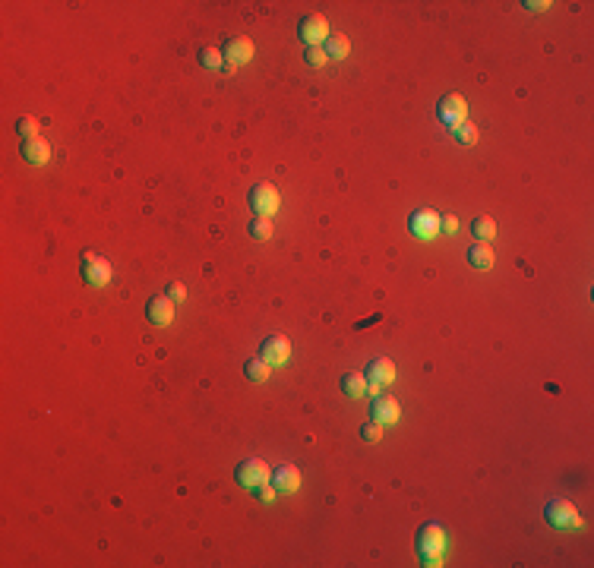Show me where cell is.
Wrapping results in <instances>:
<instances>
[{"mask_svg": "<svg viewBox=\"0 0 594 568\" xmlns=\"http://www.w3.org/2000/svg\"><path fill=\"white\" fill-rule=\"evenodd\" d=\"M446 546H449V537H446V530L439 528L436 521L424 524V528L417 530V556H421L424 565H430V568L443 565Z\"/></svg>", "mask_w": 594, "mask_h": 568, "instance_id": "cell-1", "label": "cell"}, {"mask_svg": "<svg viewBox=\"0 0 594 568\" xmlns=\"http://www.w3.org/2000/svg\"><path fill=\"white\" fill-rule=\"evenodd\" d=\"M544 518H547V524L556 528V530H578L582 528V515H578V508L566 499H550L547 508H544Z\"/></svg>", "mask_w": 594, "mask_h": 568, "instance_id": "cell-2", "label": "cell"}, {"mask_svg": "<svg viewBox=\"0 0 594 568\" xmlns=\"http://www.w3.org/2000/svg\"><path fill=\"white\" fill-rule=\"evenodd\" d=\"M234 480H237V486H243V489H260L263 483L272 480V471H269L265 461L247 458V461H241V464L234 467Z\"/></svg>", "mask_w": 594, "mask_h": 568, "instance_id": "cell-3", "label": "cell"}, {"mask_svg": "<svg viewBox=\"0 0 594 568\" xmlns=\"http://www.w3.org/2000/svg\"><path fill=\"white\" fill-rule=\"evenodd\" d=\"M250 208L256 212V218H272V215L278 212V206H282V196H278V189L272 184H256L250 186Z\"/></svg>", "mask_w": 594, "mask_h": 568, "instance_id": "cell-4", "label": "cell"}, {"mask_svg": "<svg viewBox=\"0 0 594 568\" xmlns=\"http://www.w3.org/2000/svg\"><path fill=\"white\" fill-rule=\"evenodd\" d=\"M436 117L439 123H446L449 130H458L462 123H468V104L462 95H443L439 98V108H436Z\"/></svg>", "mask_w": 594, "mask_h": 568, "instance_id": "cell-5", "label": "cell"}, {"mask_svg": "<svg viewBox=\"0 0 594 568\" xmlns=\"http://www.w3.org/2000/svg\"><path fill=\"white\" fill-rule=\"evenodd\" d=\"M82 282L89 287H104L111 282V262L99 252H82Z\"/></svg>", "mask_w": 594, "mask_h": 568, "instance_id": "cell-6", "label": "cell"}, {"mask_svg": "<svg viewBox=\"0 0 594 568\" xmlns=\"http://www.w3.org/2000/svg\"><path fill=\"white\" fill-rule=\"evenodd\" d=\"M363 379H367V391L380 395L386 385H392L395 363L389 360V357H376V360H370V367H367V373H363Z\"/></svg>", "mask_w": 594, "mask_h": 568, "instance_id": "cell-7", "label": "cell"}, {"mask_svg": "<svg viewBox=\"0 0 594 568\" xmlns=\"http://www.w3.org/2000/svg\"><path fill=\"white\" fill-rule=\"evenodd\" d=\"M297 38L307 48H323V41L329 38V23L323 16H317V13H310V16H304L297 23Z\"/></svg>", "mask_w": 594, "mask_h": 568, "instance_id": "cell-8", "label": "cell"}, {"mask_svg": "<svg viewBox=\"0 0 594 568\" xmlns=\"http://www.w3.org/2000/svg\"><path fill=\"white\" fill-rule=\"evenodd\" d=\"M291 357V341L285 335H269L260 345V360H265L269 367H285Z\"/></svg>", "mask_w": 594, "mask_h": 568, "instance_id": "cell-9", "label": "cell"}, {"mask_svg": "<svg viewBox=\"0 0 594 568\" xmlns=\"http://www.w3.org/2000/svg\"><path fill=\"white\" fill-rule=\"evenodd\" d=\"M408 230L414 237H421V240H433L439 234V215L433 208H417L408 218Z\"/></svg>", "mask_w": 594, "mask_h": 568, "instance_id": "cell-10", "label": "cell"}, {"mask_svg": "<svg viewBox=\"0 0 594 568\" xmlns=\"http://www.w3.org/2000/svg\"><path fill=\"white\" fill-rule=\"evenodd\" d=\"M145 319H149L152 325H158V328L171 325V322H174V300L167 297V294H162V297H152L149 304H145Z\"/></svg>", "mask_w": 594, "mask_h": 568, "instance_id": "cell-11", "label": "cell"}, {"mask_svg": "<svg viewBox=\"0 0 594 568\" xmlns=\"http://www.w3.org/2000/svg\"><path fill=\"white\" fill-rule=\"evenodd\" d=\"M370 417H373L380 426L398 423V417H402L398 398H392V395H376V398H373V408H370Z\"/></svg>", "mask_w": 594, "mask_h": 568, "instance_id": "cell-12", "label": "cell"}, {"mask_svg": "<svg viewBox=\"0 0 594 568\" xmlns=\"http://www.w3.org/2000/svg\"><path fill=\"white\" fill-rule=\"evenodd\" d=\"M221 57H225V63H231V67H241V63L253 60V41L243 38V35L228 38L225 48H221Z\"/></svg>", "mask_w": 594, "mask_h": 568, "instance_id": "cell-13", "label": "cell"}, {"mask_svg": "<svg viewBox=\"0 0 594 568\" xmlns=\"http://www.w3.org/2000/svg\"><path fill=\"white\" fill-rule=\"evenodd\" d=\"M272 486L278 489V493H297L300 489V471L291 464H282L272 471Z\"/></svg>", "mask_w": 594, "mask_h": 568, "instance_id": "cell-14", "label": "cell"}, {"mask_svg": "<svg viewBox=\"0 0 594 568\" xmlns=\"http://www.w3.org/2000/svg\"><path fill=\"white\" fill-rule=\"evenodd\" d=\"M19 155L29 161V165H45V161L51 158V145H48L41 136L23 139V145H19Z\"/></svg>", "mask_w": 594, "mask_h": 568, "instance_id": "cell-15", "label": "cell"}, {"mask_svg": "<svg viewBox=\"0 0 594 568\" xmlns=\"http://www.w3.org/2000/svg\"><path fill=\"white\" fill-rule=\"evenodd\" d=\"M493 250L487 247V243H471V250H468V262H471V269H480L487 272L493 265Z\"/></svg>", "mask_w": 594, "mask_h": 568, "instance_id": "cell-16", "label": "cell"}, {"mask_svg": "<svg viewBox=\"0 0 594 568\" xmlns=\"http://www.w3.org/2000/svg\"><path fill=\"white\" fill-rule=\"evenodd\" d=\"M341 391H345L348 398H363L367 395V379H363L361 373H348V376H341Z\"/></svg>", "mask_w": 594, "mask_h": 568, "instance_id": "cell-17", "label": "cell"}, {"mask_svg": "<svg viewBox=\"0 0 594 568\" xmlns=\"http://www.w3.org/2000/svg\"><path fill=\"white\" fill-rule=\"evenodd\" d=\"M471 234L478 237L480 243L493 240V237H496V221L490 218V215H480V218H474V221H471Z\"/></svg>", "mask_w": 594, "mask_h": 568, "instance_id": "cell-18", "label": "cell"}, {"mask_svg": "<svg viewBox=\"0 0 594 568\" xmlns=\"http://www.w3.org/2000/svg\"><path fill=\"white\" fill-rule=\"evenodd\" d=\"M348 51H351V45H348L345 35H329V38H326V54H329V57L341 60V57H348Z\"/></svg>", "mask_w": 594, "mask_h": 568, "instance_id": "cell-19", "label": "cell"}, {"mask_svg": "<svg viewBox=\"0 0 594 568\" xmlns=\"http://www.w3.org/2000/svg\"><path fill=\"white\" fill-rule=\"evenodd\" d=\"M247 234L253 237V240H269V237L275 234V224H272V218H253L250 228H247Z\"/></svg>", "mask_w": 594, "mask_h": 568, "instance_id": "cell-20", "label": "cell"}, {"mask_svg": "<svg viewBox=\"0 0 594 568\" xmlns=\"http://www.w3.org/2000/svg\"><path fill=\"white\" fill-rule=\"evenodd\" d=\"M243 373H247L250 382H265V379H269V363L260 360V357H256V360H247L243 363Z\"/></svg>", "mask_w": 594, "mask_h": 568, "instance_id": "cell-21", "label": "cell"}, {"mask_svg": "<svg viewBox=\"0 0 594 568\" xmlns=\"http://www.w3.org/2000/svg\"><path fill=\"white\" fill-rule=\"evenodd\" d=\"M199 63H202V67H209V69H221L225 57H221L219 48H202V51H199Z\"/></svg>", "mask_w": 594, "mask_h": 568, "instance_id": "cell-22", "label": "cell"}, {"mask_svg": "<svg viewBox=\"0 0 594 568\" xmlns=\"http://www.w3.org/2000/svg\"><path fill=\"white\" fill-rule=\"evenodd\" d=\"M16 133L23 139H35V133H38V121H35V117H19V121H16Z\"/></svg>", "mask_w": 594, "mask_h": 568, "instance_id": "cell-23", "label": "cell"}, {"mask_svg": "<svg viewBox=\"0 0 594 568\" xmlns=\"http://www.w3.org/2000/svg\"><path fill=\"white\" fill-rule=\"evenodd\" d=\"M456 139L462 145H474V143H478V126H474V123H462L456 130Z\"/></svg>", "mask_w": 594, "mask_h": 568, "instance_id": "cell-24", "label": "cell"}, {"mask_svg": "<svg viewBox=\"0 0 594 568\" xmlns=\"http://www.w3.org/2000/svg\"><path fill=\"white\" fill-rule=\"evenodd\" d=\"M326 60H329L326 48H307V63H310V67H323Z\"/></svg>", "mask_w": 594, "mask_h": 568, "instance_id": "cell-25", "label": "cell"}, {"mask_svg": "<svg viewBox=\"0 0 594 568\" xmlns=\"http://www.w3.org/2000/svg\"><path fill=\"white\" fill-rule=\"evenodd\" d=\"M361 439H363V442H380V439H383V426L376 423V420H373V423H367V426L361 430Z\"/></svg>", "mask_w": 594, "mask_h": 568, "instance_id": "cell-26", "label": "cell"}, {"mask_svg": "<svg viewBox=\"0 0 594 568\" xmlns=\"http://www.w3.org/2000/svg\"><path fill=\"white\" fill-rule=\"evenodd\" d=\"M253 493H256V499H260L263 505H272V502H275V496H278V489L275 486H265V483H263V486L253 489Z\"/></svg>", "mask_w": 594, "mask_h": 568, "instance_id": "cell-27", "label": "cell"}, {"mask_svg": "<svg viewBox=\"0 0 594 568\" xmlns=\"http://www.w3.org/2000/svg\"><path fill=\"white\" fill-rule=\"evenodd\" d=\"M167 297H171V300H184L187 297L184 284H171V287H167Z\"/></svg>", "mask_w": 594, "mask_h": 568, "instance_id": "cell-28", "label": "cell"}, {"mask_svg": "<svg viewBox=\"0 0 594 568\" xmlns=\"http://www.w3.org/2000/svg\"><path fill=\"white\" fill-rule=\"evenodd\" d=\"M439 228H446L452 234V230L458 228V218H452V215H446V218H439Z\"/></svg>", "mask_w": 594, "mask_h": 568, "instance_id": "cell-29", "label": "cell"}, {"mask_svg": "<svg viewBox=\"0 0 594 568\" xmlns=\"http://www.w3.org/2000/svg\"><path fill=\"white\" fill-rule=\"evenodd\" d=\"M525 6H528L531 13H541V10H547L550 4H544V0H534V4H525Z\"/></svg>", "mask_w": 594, "mask_h": 568, "instance_id": "cell-30", "label": "cell"}]
</instances>
